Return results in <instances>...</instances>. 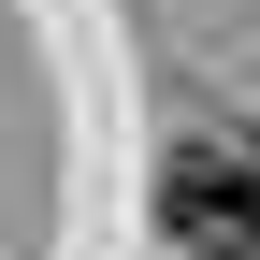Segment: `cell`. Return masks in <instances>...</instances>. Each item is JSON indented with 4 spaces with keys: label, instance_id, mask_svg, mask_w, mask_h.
<instances>
[{
    "label": "cell",
    "instance_id": "cell-1",
    "mask_svg": "<svg viewBox=\"0 0 260 260\" xmlns=\"http://www.w3.org/2000/svg\"><path fill=\"white\" fill-rule=\"evenodd\" d=\"M159 232L203 260H260V145H188L159 174Z\"/></svg>",
    "mask_w": 260,
    "mask_h": 260
}]
</instances>
